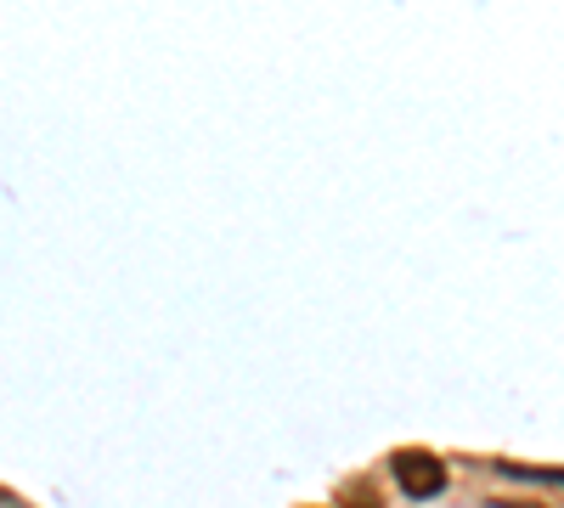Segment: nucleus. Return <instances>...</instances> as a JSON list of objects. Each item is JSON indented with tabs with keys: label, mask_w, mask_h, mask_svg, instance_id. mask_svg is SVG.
<instances>
[{
	"label": "nucleus",
	"mask_w": 564,
	"mask_h": 508,
	"mask_svg": "<svg viewBox=\"0 0 564 508\" xmlns=\"http://www.w3.org/2000/svg\"><path fill=\"white\" fill-rule=\"evenodd\" d=\"M395 480L406 497H441L446 491V464L435 452H401L395 457Z\"/></svg>",
	"instance_id": "f257e3e1"
},
{
	"label": "nucleus",
	"mask_w": 564,
	"mask_h": 508,
	"mask_svg": "<svg viewBox=\"0 0 564 508\" xmlns=\"http://www.w3.org/2000/svg\"><path fill=\"white\" fill-rule=\"evenodd\" d=\"M350 508H379V497H372V491H361V497H356Z\"/></svg>",
	"instance_id": "f03ea898"
}]
</instances>
